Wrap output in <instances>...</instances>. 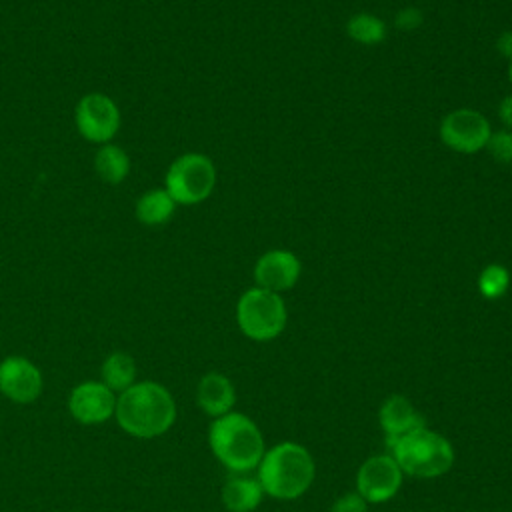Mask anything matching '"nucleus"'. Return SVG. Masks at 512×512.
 I'll return each instance as SVG.
<instances>
[{"label":"nucleus","instance_id":"2eb2a0df","mask_svg":"<svg viewBox=\"0 0 512 512\" xmlns=\"http://www.w3.org/2000/svg\"><path fill=\"white\" fill-rule=\"evenodd\" d=\"M264 490L258 478L232 476L222 486V504L228 512H254L262 502Z\"/></svg>","mask_w":512,"mask_h":512},{"label":"nucleus","instance_id":"9d476101","mask_svg":"<svg viewBox=\"0 0 512 512\" xmlns=\"http://www.w3.org/2000/svg\"><path fill=\"white\" fill-rule=\"evenodd\" d=\"M68 410L84 426L102 424L114 416L116 394L104 382L84 380L70 390Z\"/></svg>","mask_w":512,"mask_h":512},{"label":"nucleus","instance_id":"1a4fd4ad","mask_svg":"<svg viewBox=\"0 0 512 512\" xmlns=\"http://www.w3.org/2000/svg\"><path fill=\"white\" fill-rule=\"evenodd\" d=\"M404 472L392 454H376L364 460L356 474V492L368 504L392 500L402 486Z\"/></svg>","mask_w":512,"mask_h":512},{"label":"nucleus","instance_id":"dca6fc26","mask_svg":"<svg viewBox=\"0 0 512 512\" xmlns=\"http://www.w3.org/2000/svg\"><path fill=\"white\" fill-rule=\"evenodd\" d=\"M176 206L178 204L174 202V198L168 194L166 188H152L136 200L134 214H136V220L144 226H160L172 218Z\"/></svg>","mask_w":512,"mask_h":512},{"label":"nucleus","instance_id":"ddd939ff","mask_svg":"<svg viewBox=\"0 0 512 512\" xmlns=\"http://www.w3.org/2000/svg\"><path fill=\"white\" fill-rule=\"evenodd\" d=\"M378 422L384 430L386 444L426 426L424 416L402 394H392L382 402L378 410Z\"/></svg>","mask_w":512,"mask_h":512},{"label":"nucleus","instance_id":"423d86ee","mask_svg":"<svg viewBox=\"0 0 512 512\" xmlns=\"http://www.w3.org/2000/svg\"><path fill=\"white\" fill-rule=\"evenodd\" d=\"M164 184L176 204H200L216 186L214 162L200 152H186L168 166Z\"/></svg>","mask_w":512,"mask_h":512},{"label":"nucleus","instance_id":"9b49d317","mask_svg":"<svg viewBox=\"0 0 512 512\" xmlns=\"http://www.w3.org/2000/svg\"><path fill=\"white\" fill-rule=\"evenodd\" d=\"M44 388L40 368L24 356H8L0 362V394L16 404H32Z\"/></svg>","mask_w":512,"mask_h":512},{"label":"nucleus","instance_id":"f257e3e1","mask_svg":"<svg viewBox=\"0 0 512 512\" xmlns=\"http://www.w3.org/2000/svg\"><path fill=\"white\" fill-rule=\"evenodd\" d=\"M114 418L134 438H156L176 422V402L168 388L154 380L134 382L116 396Z\"/></svg>","mask_w":512,"mask_h":512},{"label":"nucleus","instance_id":"5701e85b","mask_svg":"<svg viewBox=\"0 0 512 512\" xmlns=\"http://www.w3.org/2000/svg\"><path fill=\"white\" fill-rule=\"evenodd\" d=\"M422 20H424V14H422L418 8L408 6V8H402V10L396 14L394 24H396L398 30L410 32V30H416V28L422 24Z\"/></svg>","mask_w":512,"mask_h":512},{"label":"nucleus","instance_id":"a211bd4d","mask_svg":"<svg viewBox=\"0 0 512 512\" xmlns=\"http://www.w3.org/2000/svg\"><path fill=\"white\" fill-rule=\"evenodd\" d=\"M100 374V382H104L114 394H120L136 382V362L126 352H112L104 358Z\"/></svg>","mask_w":512,"mask_h":512},{"label":"nucleus","instance_id":"6e6552de","mask_svg":"<svg viewBox=\"0 0 512 512\" xmlns=\"http://www.w3.org/2000/svg\"><path fill=\"white\" fill-rule=\"evenodd\" d=\"M492 134L486 116L472 108H458L446 114L440 122V140L456 152L474 154L486 148Z\"/></svg>","mask_w":512,"mask_h":512},{"label":"nucleus","instance_id":"4be33fe9","mask_svg":"<svg viewBox=\"0 0 512 512\" xmlns=\"http://www.w3.org/2000/svg\"><path fill=\"white\" fill-rule=\"evenodd\" d=\"M330 512H368V502L354 490L336 498Z\"/></svg>","mask_w":512,"mask_h":512},{"label":"nucleus","instance_id":"0eeeda50","mask_svg":"<svg viewBox=\"0 0 512 512\" xmlns=\"http://www.w3.org/2000/svg\"><path fill=\"white\" fill-rule=\"evenodd\" d=\"M120 108L104 92L84 94L74 108V124L78 134L92 144H108L120 130Z\"/></svg>","mask_w":512,"mask_h":512},{"label":"nucleus","instance_id":"aec40b11","mask_svg":"<svg viewBox=\"0 0 512 512\" xmlns=\"http://www.w3.org/2000/svg\"><path fill=\"white\" fill-rule=\"evenodd\" d=\"M510 286V272L502 264H488L478 276V290L484 298L496 300L506 294Z\"/></svg>","mask_w":512,"mask_h":512},{"label":"nucleus","instance_id":"a878e982","mask_svg":"<svg viewBox=\"0 0 512 512\" xmlns=\"http://www.w3.org/2000/svg\"><path fill=\"white\" fill-rule=\"evenodd\" d=\"M508 76H510V84H512V62H510V68H508Z\"/></svg>","mask_w":512,"mask_h":512},{"label":"nucleus","instance_id":"393cba45","mask_svg":"<svg viewBox=\"0 0 512 512\" xmlns=\"http://www.w3.org/2000/svg\"><path fill=\"white\" fill-rule=\"evenodd\" d=\"M498 116H500L502 124H504L508 130H512V94L506 96V98L500 102V106H498Z\"/></svg>","mask_w":512,"mask_h":512},{"label":"nucleus","instance_id":"39448f33","mask_svg":"<svg viewBox=\"0 0 512 512\" xmlns=\"http://www.w3.org/2000/svg\"><path fill=\"white\" fill-rule=\"evenodd\" d=\"M286 320L288 312L282 296L258 286L246 290L236 304L238 328L256 342H268L280 336Z\"/></svg>","mask_w":512,"mask_h":512},{"label":"nucleus","instance_id":"6ab92c4d","mask_svg":"<svg viewBox=\"0 0 512 512\" xmlns=\"http://www.w3.org/2000/svg\"><path fill=\"white\" fill-rule=\"evenodd\" d=\"M346 34L358 44L374 46L386 38V24L382 18L374 14L360 12L346 22Z\"/></svg>","mask_w":512,"mask_h":512},{"label":"nucleus","instance_id":"f8f14e48","mask_svg":"<svg viewBox=\"0 0 512 512\" xmlns=\"http://www.w3.org/2000/svg\"><path fill=\"white\" fill-rule=\"evenodd\" d=\"M302 272V264L298 256L290 250L274 248L264 252L254 266V280L258 288L270 290V292H284L290 290Z\"/></svg>","mask_w":512,"mask_h":512},{"label":"nucleus","instance_id":"7ed1b4c3","mask_svg":"<svg viewBox=\"0 0 512 512\" xmlns=\"http://www.w3.org/2000/svg\"><path fill=\"white\" fill-rule=\"evenodd\" d=\"M208 444L218 462L236 474L258 468L266 452L264 436L256 422L234 410L212 420Z\"/></svg>","mask_w":512,"mask_h":512},{"label":"nucleus","instance_id":"b1692460","mask_svg":"<svg viewBox=\"0 0 512 512\" xmlns=\"http://www.w3.org/2000/svg\"><path fill=\"white\" fill-rule=\"evenodd\" d=\"M496 50L500 56L508 58L512 62V30H506L496 40Z\"/></svg>","mask_w":512,"mask_h":512},{"label":"nucleus","instance_id":"4468645a","mask_svg":"<svg viewBox=\"0 0 512 512\" xmlns=\"http://www.w3.org/2000/svg\"><path fill=\"white\" fill-rule=\"evenodd\" d=\"M196 402L200 410L212 418H220L232 412L236 402V390L228 376L220 372H208L196 386Z\"/></svg>","mask_w":512,"mask_h":512},{"label":"nucleus","instance_id":"f03ea898","mask_svg":"<svg viewBox=\"0 0 512 512\" xmlns=\"http://www.w3.org/2000/svg\"><path fill=\"white\" fill-rule=\"evenodd\" d=\"M256 470L264 494L276 500L300 498L316 476L312 454L298 442H280L268 448Z\"/></svg>","mask_w":512,"mask_h":512},{"label":"nucleus","instance_id":"412c9836","mask_svg":"<svg viewBox=\"0 0 512 512\" xmlns=\"http://www.w3.org/2000/svg\"><path fill=\"white\" fill-rule=\"evenodd\" d=\"M486 150L496 162L512 164V130L506 128V130L492 132L486 142Z\"/></svg>","mask_w":512,"mask_h":512},{"label":"nucleus","instance_id":"20e7f679","mask_svg":"<svg viewBox=\"0 0 512 512\" xmlns=\"http://www.w3.org/2000/svg\"><path fill=\"white\" fill-rule=\"evenodd\" d=\"M388 448L400 470L412 478H438L452 468L456 458L450 440L426 426L388 442Z\"/></svg>","mask_w":512,"mask_h":512},{"label":"nucleus","instance_id":"f3484780","mask_svg":"<svg viewBox=\"0 0 512 512\" xmlns=\"http://www.w3.org/2000/svg\"><path fill=\"white\" fill-rule=\"evenodd\" d=\"M94 168L96 174L106 182V184H120L130 172V158L126 150L118 144H102L94 156Z\"/></svg>","mask_w":512,"mask_h":512}]
</instances>
